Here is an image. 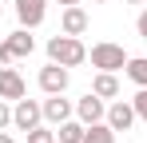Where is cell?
Listing matches in <instances>:
<instances>
[{
	"label": "cell",
	"instance_id": "4fadbf2b",
	"mask_svg": "<svg viewBox=\"0 0 147 143\" xmlns=\"http://www.w3.org/2000/svg\"><path fill=\"white\" fill-rule=\"evenodd\" d=\"M4 44L12 48V56H16V60H28V56L36 52V40L28 36V28H16V32H12V36L4 40Z\"/></svg>",
	"mask_w": 147,
	"mask_h": 143
},
{
	"label": "cell",
	"instance_id": "6da1fadb",
	"mask_svg": "<svg viewBox=\"0 0 147 143\" xmlns=\"http://www.w3.org/2000/svg\"><path fill=\"white\" fill-rule=\"evenodd\" d=\"M48 60H52V64H64V68H80V64L88 60V48H84L80 36L60 32V36H52V40H48Z\"/></svg>",
	"mask_w": 147,
	"mask_h": 143
},
{
	"label": "cell",
	"instance_id": "30bf717a",
	"mask_svg": "<svg viewBox=\"0 0 147 143\" xmlns=\"http://www.w3.org/2000/svg\"><path fill=\"white\" fill-rule=\"evenodd\" d=\"M60 32H68V36H84V32H88V12H84V4H68V8L60 12Z\"/></svg>",
	"mask_w": 147,
	"mask_h": 143
},
{
	"label": "cell",
	"instance_id": "d6986e66",
	"mask_svg": "<svg viewBox=\"0 0 147 143\" xmlns=\"http://www.w3.org/2000/svg\"><path fill=\"white\" fill-rule=\"evenodd\" d=\"M135 32H139V40H147V8L139 12V20H135Z\"/></svg>",
	"mask_w": 147,
	"mask_h": 143
},
{
	"label": "cell",
	"instance_id": "44dd1931",
	"mask_svg": "<svg viewBox=\"0 0 147 143\" xmlns=\"http://www.w3.org/2000/svg\"><path fill=\"white\" fill-rule=\"evenodd\" d=\"M0 143H12V135H8V131H0Z\"/></svg>",
	"mask_w": 147,
	"mask_h": 143
},
{
	"label": "cell",
	"instance_id": "cb8c5ba5",
	"mask_svg": "<svg viewBox=\"0 0 147 143\" xmlns=\"http://www.w3.org/2000/svg\"><path fill=\"white\" fill-rule=\"evenodd\" d=\"M127 4H143V0H127Z\"/></svg>",
	"mask_w": 147,
	"mask_h": 143
},
{
	"label": "cell",
	"instance_id": "ac0fdd59",
	"mask_svg": "<svg viewBox=\"0 0 147 143\" xmlns=\"http://www.w3.org/2000/svg\"><path fill=\"white\" fill-rule=\"evenodd\" d=\"M8 127H12V103L0 99V131H8Z\"/></svg>",
	"mask_w": 147,
	"mask_h": 143
},
{
	"label": "cell",
	"instance_id": "5b68a950",
	"mask_svg": "<svg viewBox=\"0 0 147 143\" xmlns=\"http://www.w3.org/2000/svg\"><path fill=\"white\" fill-rule=\"evenodd\" d=\"M28 95V84L24 76L12 68V64H0V99H8V103H16V99H24Z\"/></svg>",
	"mask_w": 147,
	"mask_h": 143
},
{
	"label": "cell",
	"instance_id": "7a4b0ae2",
	"mask_svg": "<svg viewBox=\"0 0 147 143\" xmlns=\"http://www.w3.org/2000/svg\"><path fill=\"white\" fill-rule=\"evenodd\" d=\"M88 60H92V68H96V72H123L131 56H127L123 44H115V40H99V44H92Z\"/></svg>",
	"mask_w": 147,
	"mask_h": 143
},
{
	"label": "cell",
	"instance_id": "d4e9b609",
	"mask_svg": "<svg viewBox=\"0 0 147 143\" xmlns=\"http://www.w3.org/2000/svg\"><path fill=\"white\" fill-rule=\"evenodd\" d=\"M0 16H4V8H0Z\"/></svg>",
	"mask_w": 147,
	"mask_h": 143
},
{
	"label": "cell",
	"instance_id": "2e32d148",
	"mask_svg": "<svg viewBox=\"0 0 147 143\" xmlns=\"http://www.w3.org/2000/svg\"><path fill=\"white\" fill-rule=\"evenodd\" d=\"M24 135H28V143H56V131L44 127V123H40V127H32V131H24Z\"/></svg>",
	"mask_w": 147,
	"mask_h": 143
},
{
	"label": "cell",
	"instance_id": "52a82bcc",
	"mask_svg": "<svg viewBox=\"0 0 147 143\" xmlns=\"http://www.w3.org/2000/svg\"><path fill=\"white\" fill-rule=\"evenodd\" d=\"M48 0H16V20H20V28H40L44 24V16H48V8H44Z\"/></svg>",
	"mask_w": 147,
	"mask_h": 143
},
{
	"label": "cell",
	"instance_id": "e0dca14e",
	"mask_svg": "<svg viewBox=\"0 0 147 143\" xmlns=\"http://www.w3.org/2000/svg\"><path fill=\"white\" fill-rule=\"evenodd\" d=\"M131 107H135V115H139V119H147V88H139V92H135Z\"/></svg>",
	"mask_w": 147,
	"mask_h": 143
},
{
	"label": "cell",
	"instance_id": "5bb4252c",
	"mask_svg": "<svg viewBox=\"0 0 147 143\" xmlns=\"http://www.w3.org/2000/svg\"><path fill=\"white\" fill-rule=\"evenodd\" d=\"M123 76H127L135 88H147V56H131L127 68H123Z\"/></svg>",
	"mask_w": 147,
	"mask_h": 143
},
{
	"label": "cell",
	"instance_id": "8992f818",
	"mask_svg": "<svg viewBox=\"0 0 147 143\" xmlns=\"http://www.w3.org/2000/svg\"><path fill=\"white\" fill-rule=\"evenodd\" d=\"M107 127H111V131H115V135H119V131H131V123H135V107H131V99H115V103H107Z\"/></svg>",
	"mask_w": 147,
	"mask_h": 143
},
{
	"label": "cell",
	"instance_id": "9a60e30c",
	"mask_svg": "<svg viewBox=\"0 0 147 143\" xmlns=\"http://www.w3.org/2000/svg\"><path fill=\"white\" fill-rule=\"evenodd\" d=\"M84 143H115V131L107 127V119H99V123H92L84 131Z\"/></svg>",
	"mask_w": 147,
	"mask_h": 143
},
{
	"label": "cell",
	"instance_id": "603a6c76",
	"mask_svg": "<svg viewBox=\"0 0 147 143\" xmlns=\"http://www.w3.org/2000/svg\"><path fill=\"white\" fill-rule=\"evenodd\" d=\"M92 4H111V0H92Z\"/></svg>",
	"mask_w": 147,
	"mask_h": 143
},
{
	"label": "cell",
	"instance_id": "7c38bea8",
	"mask_svg": "<svg viewBox=\"0 0 147 143\" xmlns=\"http://www.w3.org/2000/svg\"><path fill=\"white\" fill-rule=\"evenodd\" d=\"M84 131H88V123L72 115V119H64L56 127V143H84Z\"/></svg>",
	"mask_w": 147,
	"mask_h": 143
},
{
	"label": "cell",
	"instance_id": "ba28073f",
	"mask_svg": "<svg viewBox=\"0 0 147 143\" xmlns=\"http://www.w3.org/2000/svg\"><path fill=\"white\" fill-rule=\"evenodd\" d=\"M103 115H107V99H99L96 92H88L84 99H76V119H84L88 127H92V123H99Z\"/></svg>",
	"mask_w": 147,
	"mask_h": 143
},
{
	"label": "cell",
	"instance_id": "3957f363",
	"mask_svg": "<svg viewBox=\"0 0 147 143\" xmlns=\"http://www.w3.org/2000/svg\"><path fill=\"white\" fill-rule=\"evenodd\" d=\"M44 123V103H36V99H16L12 103V127L16 131H32V127H40Z\"/></svg>",
	"mask_w": 147,
	"mask_h": 143
},
{
	"label": "cell",
	"instance_id": "8fae6325",
	"mask_svg": "<svg viewBox=\"0 0 147 143\" xmlns=\"http://www.w3.org/2000/svg\"><path fill=\"white\" fill-rule=\"evenodd\" d=\"M92 92H96L99 99H115V95H119V76H115V72H96V76H92Z\"/></svg>",
	"mask_w": 147,
	"mask_h": 143
},
{
	"label": "cell",
	"instance_id": "9c48e42d",
	"mask_svg": "<svg viewBox=\"0 0 147 143\" xmlns=\"http://www.w3.org/2000/svg\"><path fill=\"white\" fill-rule=\"evenodd\" d=\"M72 115H76V103H72V99H64V92H60V95H48V99H44V123L60 127L64 119H72Z\"/></svg>",
	"mask_w": 147,
	"mask_h": 143
},
{
	"label": "cell",
	"instance_id": "ffe728a7",
	"mask_svg": "<svg viewBox=\"0 0 147 143\" xmlns=\"http://www.w3.org/2000/svg\"><path fill=\"white\" fill-rule=\"evenodd\" d=\"M0 64H16V56H12V48L0 40Z\"/></svg>",
	"mask_w": 147,
	"mask_h": 143
},
{
	"label": "cell",
	"instance_id": "7402d4cb",
	"mask_svg": "<svg viewBox=\"0 0 147 143\" xmlns=\"http://www.w3.org/2000/svg\"><path fill=\"white\" fill-rule=\"evenodd\" d=\"M60 4H64V8H68V4H80V0H60Z\"/></svg>",
	"mask_w": 147,
	"mask_h": 143
},
{
	"label": "cell",
	"instance_id": "277c9868",
	"mask_svg": "<svg viewBox=\"0 0 147 143\" xmlns=\"http://www.w3.org/2000/svg\"><path fill=\"white\" fill-rule=\"evenodd\" d=\"M36 84H40V92L44 95H60V92H68V84H72V72L64 68V64H44L40 68V76H36Z\"/></svg>",
	"mask_w": 147,
	"mask_h": 143
}]
</instances>
